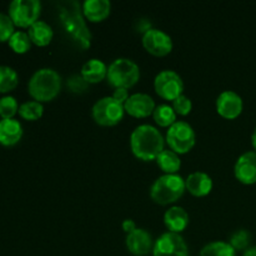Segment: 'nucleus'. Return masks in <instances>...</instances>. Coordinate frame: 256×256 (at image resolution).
I'll use <instances>...</instances> for the list:
<instances>
[{"label": "nucleus", "instance_id": "1", "mask_svg": "<svg viewBox=\"0 0 256 256\" xmlns=\"http://www.w3.org/2000/svg\"><path fill=\"white\" fill-rule=\"evenodd\" d=\"M62 26L68 36L82 50L92 45V32L85 22L82 6L76 0H64L56 4Z\"/></svg>", "mask_w": 256, "mask_h": 256}, {"label": "nucleus", "instance_id": "2", "mask_svg": "<svg viewBox=\"0 0 256 256\" xmlns=\"http://www.w3.org/2000/svg\"><path fill=\"white\" fill-rule=\"evenodd\" d=\"M164 138L155 126L142 124L135 128L130 135V148L138 159L152 162L164 150Z\"/></svg>", "mask_w": 256, "mask_h": 256}, {"label": "nucleus", "instance_id": "3", "mask_svg": "<svg viewBox=\"0 0 256 256\" xmlns=\"http://www.w3.org/2000/svg\"><path fill=\"white\" fill-rule=\"evenodd\" d=\"M29 94L35 102H52L62 89V78L55 70L44 68L34 72L29 80Z\"/></svg>", "mask_w": 256, "mask_h": 256}, {"label": "nucleus", "instance_id": "4", "mask_svg": "<svg viewBox=\"0 0 256 256\" xmlns=\"http://www.w3.org/2000/svg\"><path fill=\"white\" fill-rule=\"evenodd\" d=\"M185 190V180L180 175L164 174L158 178L152 185L150 196L156 204L169 205L178 202Z\"/></svg>", "mask_w": 256, "mask_h": 256}, {"label": "nucleus", "instance_id": "5", "mask_svg": "<svg viewBox=\"0 0 256 256\" xmlns=\"http://www.w3.org/2000/svg\"><path fill=\"white\" fill-rule=\"evenodd\" d=\"M106 79L115 89H129L139 82L140 69L132 60L119 58L108 66Z\"/></svg>", "mask_w": 256, "mask_h": 256}, {"label": "nucleus", "instance_id": "6", "mask_svg": "<svg viewBox=\"0 0 256 256\" xmlns=\"http://www.w3.org/2000/svg\"><path fill=\"white\" fill-rule=\"evenodd\" d=\"M195 132L186 122H176L166 132V142L176 154H186L195 145Z\"/></svg>", "mask_w": 256, "mask_h": 256}, {"label": "nucleus", "instance_id": "7", "mask_svg": "<svg viewBox=\"0 0 256 256\" xmlns=\"http://www.w3.org/2000/svg\"><path fill=\"white\" fill-rule=\"evenodd\" d=\"M40 12L39 0H14L9 5V16L18 28H30L39 20Z\"/></svg>", "mask_w": 256, "mask_h": 256}, {"label": "nucleus", "instance_id": "8", "mask_svg": "<svg viewBox=\"0 0 256 256\" xmlns=\"http://www.w3.org/2000/svg\"><path fill=\"white\" fill-rule=\"evenodd\" d=\"M124 105L118 102L112 96H105L98 100L92 106V118L95 122L102 126H114L124 116Z\"/></svg>", "mask_w": 256, "mask_h": 256}, {"label": "nucleus", "instance_id": "9", "mask_svg": "<svg viewBox=\"0 0 256 256\" xmlns=\"http://www.w3.org/2000/svg\"><path fill=\"white\" fill-rule=\"evenodd\" d=\"M154 88L160 98L174 102L176 98L182 95L184 82L182 76L174 70H162L155 76Z\"/></svg>", "mask_w": 256, "mask_h": 256}, {"label": "nucleus", "instance_id": "10", "mask_svg": "<svg viewBox=\"0 0 256 256\" xmlns=\"http://www.w3.org/2000/svg\"><path fill=\"white\" fill-rule=\"evenodd\" d=\"M154 256H189V248L180 234L164 232L154 242Z\"/></svg>", "mask_w": 256, "mask_h": 256}, {"label": "nucleus", "instance_id": "11", "mask_svg": "<svg viewBox=\"0 0 256 256\" xmlns=\"http://www.w3.org/2000/svg\"><path fill=\"white\" fill-rule=\"evenodd\" d=\"M142 45L148 52L155 56H165L172 50V40L170 35L154 28L142 35Z\"/></svg>", "mask_w": 256, "mask_h": 256}, {"label": "nucleus", "instance_id": "12", "mask_svg": "<svg viewBox=\"0 0 256 256\" xmlns=\"http://www.w3.org/2000/svg\"><path fill=\"white\" fill-rule=\"evenodd\" d=\"M242 99L238 92L232 90H225L216 99V112L220 116L225 119H236L242 112Z\"/></svg>", "mask_w": 256, "mask_h": 256}, {"label": "nucleus", "instance_id": "13", "mask_svg": "<svg viewBox=\"0 0 256 256\" xmlns=\"http://www.w3.org/2000/svg\"><path fill=\"white\" fill-rule=\"evenodd\" d=\"M234 174L242 184H256V152H246L238 158Z\"/></svg>", "mask_w": 256, "mask_h": 256}, {"label": "nucleus", "instance_id": "14", "mask_svg": "<svg viewBox=\"0 0 256 256\" xmlns=\"http://www.w3.org/2000/svg\"><path fill=\"white\" fill-rule=\"evenodd\" d=\"M155 108L154 99L150 95L142 92L130 95L124 104L125 112L134 118H148L154 112Z\"/></svg>", "mask_w": 256, "mask_h": 256}, {"label": "nucleus", "instance_id": "15", "mask_svg": "<svg viewBox=\"0 0 256 256\" xmlns=\"http://www.w3.org/2000/svg\"><path fill=\"white\" fill-rule=\"evenodd\" d=\"M126 248L132 255L145 256L152 252L154 242L152 235L145 229H135L134 232L126 235Z\"/></svg>", "mask_w": 256, "mask_h": 256}, {"label": "nucleus", "instance_id": "16", "mask_svg": "<svg viewBox=\"0 0 256 256\" xmlns=\"http://www.w3.org/2000/svg\"><path fill=\"white\" fill-rule=\"evenodd\" d=\"M185 188L192 195L198 198L206 196L212 190V180L202 172H192L185 180Z\"/></svg>", "mask_w": 256, "mask_h": 256}, {"label": "nucleus", "instance_id": "17", "mask_svg": "<svg viewBox=\"0 0 256 256\" xmlns=\"http://www.w3.org/2000/svg\"><path fill=\"white\" fill-rule=\"evenodd\" d=\"M112 10L109 0H85L82 2V12L89 22H99L106 19Z\"/></svg>", "mask_w": 256, "mask_h": 256}, {"label": "nucleus", "instance_id": "18", "mask_svg": "<svg viewBox=\"0 0 256 256\" xmlns=\"http://www.w3.org/2000/svg\"><path fill=\"white\" fill-rule=\"evenodd\" d=\"M164 222L170 232L180 234L189 225V214L182 206H172L165 212Z\"/></svg>", "mask_w": 256, "mask_h": 256}, {"label": "nucleus", "instance_id": "19", "mask_svg": "<svg viewBox=\"0 0 256 256\" xmlns=\"http://www.w3.org/2000/svg\"><path fill=\"white\" fill-rule=\"evenodd\" d=\"M22 136V126L15 119L0 120V144L12 146L18 144Z\"/></svg>", "mask_w": 256, "mask_h": 256}, {"label": "nucleus", "instance_id": "20", "mask_svg": "<svg viewBox=\"0 0 256 256\" xmlns=\"http://www.w3.org/2000/svg\"><path fill=\"white\" fill-rule=\"evenodd\" d=\"M82 78L86 80L89 84H96L104 80L108 75V66L104 62L99 59H90L85 62L80 72Z\"/></svg>", "mask_w": 256, "mask_h": 256}, {"label": "nucleus", "instance_id": "21", "mask_svg": "<svg viewBox=\"0 0 256 256\" xmlns=\"http://www.w3.org/2000/svg\"><path fill=\"white\" fill-rule=\"evenodd\" d=\"M28 34H29V38L32 44L38 45V46H46V45H49L52 42V36H54L52 28L48 22H42V20H38L35 24H32L29 28Z\"/></svg>", "mask_w": 256, "mask_h": 256}, {"label": "nucleus", "instance_id": "22", "mask_svg": "<svg viewBox=\"0 0 256 256\" xmlns=\"http://www.w3.org/2000/svg\"><path fill=\"white\" fill-rule=\"evenodd\" d=\"M155 160L165 174H176L182 166V160H180L179 154L169 149L162 150Z\"/></svg>", "mask_w": 256, "mask_h": 256}, {"label": "nucleus", "instance_id": "23", "mask_svg": "<svg viewBox=\"0 0 256 256\" xmlns=\"http://www.w3.org/2000/svg\"><path fill=\"white\" fill-rule=\"evenodd\" d=\"M152 116H154L155 122L162 128H170L176 122V112L172 109V106L166 104H162L155 108Z\"/></svg>", "mask_w": 256, "mask_h": 256}, {"label": "nucleus", "instance_id": "24", "mask_svg": "<svg viewBox=\"0 0 256 256\" xmlns=\"http://www.w3.org/2000/svg\"><path fill=\"white\" fill-rule=\"evenodd\" d=\"M200 256H236V250L225 242H212L205 245Z\"/></svg>", "mask_w": 256, "mask_h": 256}, {"label": "nucleus", "instance_id": "25", "mask_svg": "<svg viewBox=\"0 0 256 256\" xmlns=\"http://www.w3.org/2000/svg\"><path fill=\"white\" fill-rule=\"evenodd\" d=\"M19 84L18 72L12 68L0 65V92H9Z\"/></svg>", "mask_w": 256, "mask_h": 256}, {"label": "nucleus", "instance_id": "26", "mask_svg": "<svg viewBox=\"0 0 256 256\" xmlns=\"http://www.w3.org/2000/svg\"><path fill=\"white\" fill-rule=\"evenodd\" d=\"M8 42H9V46L12 48V52H16V54H25L32 48V40H30L29 34L22 32V30L15 32Z\"/></svg>", "mask_w": 256, "mask_h": 256}, {"label": "nucleus", "instance_id": "27", "mask_svg": "<svg viewBox=\"0 0 256 256\" xmlns=\"http://www.w3.org/2000/svg\"><path fill=\"white\" fill-rule=\"evenodd\" d=\"M42 112H44V106L42 102H35V100L22 102L19 106V115L22 119L29 120V122L39 120L42 116Z\"/></svg>", "mask_w": 256, "mask_h": 256}, {"label": "nucleus", "instance_id": "28", "mask_svg": "<svg viewBox=\"0 0 256 256\" xmlns=\"http://www.w3.org/2000/svg\"><path fill=\"white\" fill-rule=\"evenodd\" d=\"M250 242H252V234L248 230L240 229L235 232L230 236L229 244L234 248L236 252H245L248 248H250Z\"/></svg>", "mask_w": 256, "mask_h": 256}, {"label": "nucleus", "instance_id": "29", "mask_svg": "<svg viewBox=\"0 0 256 256\" xmlns=\"http://www.w3.org/2000/svg\"><path fill=\"white\" fill-rule=\"evenodd\" d=\"M19 112V105L14 96H4L0 99V116L2 119H14Z\"/></svg>", "mask_w": 256, "mask_h": 256}, {"label": "nucleus", "instance_id": "30", "mask_svg": "<svg viewBox=\"0 0 256 256\" xmlns=\"http://www.w3.org/2000/svg\"><path fill=\"white\" fill-rule=\"evenodd\" d=\"M14 22L9 15L0 12V42H9L12 35L14 34Z\"/></svg>", "mask_w": 256, "mask_h": 256}, {"label": "nucleus", "instance_id": "31", "mask_svg": "<svg viewBox=\"0 0 256 256\" xmlns=\"http://www.w3.org/2000/svg\"><path fill=\"white\" fill-rule=\"evenodd\" d=\"M172 109L175 110L176 115H182V116H186V115L190 114L192 109V100L189 99L185 95H180L179 98L172 102Z\"/></svg>", "mask_w": 256, "mask_h": 256}, {"label": "nucleus", "instance_id": "32", "mask_svg": "<svg viewBox=\"0 0 256 256\" xmlns=\"http://www.w3.org/2000/svg\"><path fill=\"white\" fill-rule=\"evenodd\" d=\"M68 88L72 92L75 94H80V92H84L85 90L89 86V82L82 76V75H72V76L68 79L66 82Z\"/></svg>", "mask_w": 256, "mask_h": 256}, {"label": "nucleus", "instance_id": "33", "mask_svg": "<svg viewBox=\"0 0 256 256\" xmlns=\"http://www.w3.org/2000/svg\"><path fill=\"white\" fill-rule=\"evenodd\" d=\"M112 98H114L118 102L124 105L125 102H126V100L129 99V92H128V89H115Z\"/></svg>", "mask_w": 256, "mask_h": 256}, {"label": "nucleus", "instance_id": "34", "mask_svg": "<svg viewBox=\"0 0 256 256\" xmlns=\"http://www.w3.org/2000/svg\"><path fill=\"white\" fill-rule=\"evenodd\" d=\"M135 229H136V224H135L134 220L126 219L122 222V230H124L126 234H130V232H134Z\"/></svg>", "mask_w": 256, "mask_h": 256}, {"label": "nucleus", "instance_id": "35", "mask_svg": "<svg viewBox=\"0 0 256 256\" xmlns=\"http://www.w3.org/2000/svg\"><path fill=\"white\" fill-rule=\"evenodd\" d=\"M242 256H256V246L248 248V249L244 252V255Z\"/></svg>", "mask_w": 256, "mask_h": 256}, {"label": "nucleus", "instance_id": "36", "mask_svg": "<svg viewBox=\"0 0 256 256\" xmlns=\"http://www.w3.org/2000/svg\"><path fill=\"white\" fill-rule=\"evenodd\" d=\"M252 148H254V150L256 152V128H255L254 132H252Z\"/></svg>", "mask_w": 256, "mask_h": 256}]
</instances>
